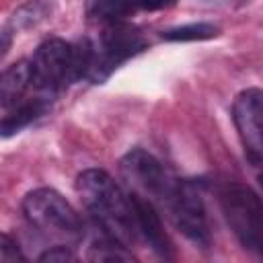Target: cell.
<instances>
[{"mask_svg":"<svg viewBox=\"0 0 263 263\" xmlns=\"http://www.w3.org/2000/svg\"><path fill=\"white\" fill-rule=\"evenodd\" d=\"M160 205L168 212L173 224L193 242L208 247L210 245V226L203 208V199L193 183L175 179L160 199Z\"/></svg>","mask_w":263,"mask_h":263,"instance_id":"8992f818","label":"cell"},{"mask_svg":"<svg viewBox=\"0 0 263 263\" xmlns=\"http://www.w3.org/2000/svg\"><path fill=\"white\" fill-rule=\"evenodd\" d=\"M29 64L33 86L39 90L55 92L80 78H86L90 66V43L47 39L35 49Z\"/></svg>","mask_w":263,"mask_h":263,"instance_id":"7a4b0ae2","label":"cell"},{"mask_svg":"<svg viewBox=\"0 0 263 263\" xmlns=\"http://www.w3.org/2000/svg\"><path fill=\"white\" fill-rule=\"evenodd\" d=\"M129 197H132V205H134L138 236H142L156 255H160L164 259H171L173 257V247H171L168 236L162 230V222H160V216H158L154 203L150 199H146L144 195L136 193V191H129Z\"/></svg>","mask_w":263,"mask_h":263,"instance_id":"9c48e42d","label":"cell"},{"mask_svg":"<svg viewBox=\"0 0 263 263\" xmlns=\"http://www.w3.org/2000/svg\"><path fill=\"white\" fill-rule=\"evenodd\" d=\"M220 205L224 218L238 242L253 253H261L263 245V208L259 195L240 183H226L220 189Z\"/></svg>","mask_w":263,"mask_h":263,"instance_id":"5b68a950","label":"cell"},{"mask_svg":"<svg viewBox=\"0 0 263 263\" xmlns=\"http://www.w3.org/2000/svg\"><path fill=\"white\" fill-rule=\"evenodd\" d=\"M49 14H51V2H47V0H29L27 4H23L14 10L8 27L12 31L31 29V27H37L39 23H43Z\"/></svg>","mask_w":263,"mask_h":263,"instance_id":"4fadbf2b","label":"cell"},{"mask_svg":"<svg viewBox=\"0 0 263 263\" xmlns=\"http://www.w3.org/2000/svg\"><path fill=\"white\" fill-rule=\"evenodd\" d=\"M23 214L33 228L51 238L74 242L82 236L80 216L53 189L41 187L27 193L23 199Z\"/></svg>","mask_w":263,"mask_h":263,"instance_id":"3957f363","label":"cell"},{"mask_svg":"<svg viewBox=\"0 0 263 263\" xmlns=\"http://www.w3.org/2000/svg\"><path fill=\"white\" fill-rule=\"evenodd\" d=\"M88 43H90V66L86 78L92 82H103L105 78H109L113 70H117L123 62H127L148 45L140 29L125 21L105 25L99 37Z\"/></svg>","mask_w":263,"mask_h":263,"instance_id":"277c9868","label":"cell"},{"mask_svg":"<svg viewBox=\"0 0 263 263\" xmlns=\"http://www.w3.org/2000/svg\"><path fill=\"white\" fill-rule=\"evenodd\" d=\"M33 86L31 64L21 60L0 72V107L12 109L14 105L23 103L27 90Z\"/></svg>","mask_w":263,"mask_h":263,"instance_id":"30bf717a","label":"cell"},{"mask_svg":"<svg viewBox=\"0 0 263 263\" xmlns=\"http://www.w3.org/2000/svg\"><path fill=\"white\" fill-rule=\"evenodd\" d=\"M138 10L136 0H86L84 12L90 21L109 25V23H121L127 16H132Z\"/></svg>","mask_w":263,"mask_h":263,"instance_id":"7c38bea8","label":"cell"},{"mask_svg":"<svg viewBox=\"0 0 263 263\" xmlns=\"http://www.w3.org/2000/svg\"><path fill=\"white\" fill-rule=\"evenodd\" d=\"M0 261H25L18 242L4 232H0Z\"/></svg>","mask_w":263,"mask_h":263,"instance_id":"2e32d148","label":"cell"},{"mask_svg":"<svg viewBox=\"0 0 263 263\" xmlns=\"http://www.w3.org/2000/svg\"><path fill=\"white\" fill-rule=\"evenodd\" d=\"M175 0H136V6L138 10H158V8H166L171 6Z\"/></svg>","mask_w":263,"mask_h":263,"instance_id":"ac0fdd59","label":"cell"},{"mask_svg":"<svg viewBox=\"0 0 263 263\" xmlns=\"http://www.w3.org/2000/svg\"><path fill=\"white\" fill-rule=\"evenodd\" d=\"M12 35H14V31H12L10 27L0 29V60L8 53V49H10V45H12Z\"/></svg>","mask_w":263,"mask_h":263,"instance_id":"d6986e66","label":"cell"},{"mask_svg":"<svg viewBox=\"0 0 263 263\" xmlns=\"http://www.w3.org/2000/svg\"><path fill=\"white\" fill-rule=\"evenodd\" d=\"M74 259H76L74 253L64 245H55V247H51V249H47L45 253L39 255V261H49V263H53V261L66 263V261H74Z\"/></svg>","mask_w":263,"mask_h":263,"instance_id":"e0dca14e","label":"cell"},{"mask_svg":"<svg viewBox=\"0 0 263 263\" xmlns=\"http://www.w3.org/2000/svg\"><path fill=\"white\" fill-rule=\"evenodd\" d=\"M49 109V103L45 99H33L27 103H18L12 107V111L0 119V136L8 138L18 134L21 129H25L29 123H33L35 119H39L41 115H45Z\"/></svg>","mask_w":263,"mask_h":263,"instance_id":"8fae6325","label":"cell"},{"mask_svg":"<svg viewBox=\"0 0 263 263\" xmlns=\"http://www.w3.org/2000/svg\"><path fill=\"white\" fill-rule=\"evenodd\" d=\"M121 173H123L125 181L134 187V191L144 195L152 203L154 201L160 203V199L168 191L171 183L175 181V177L152 154H148L142 148H136L123 156Z\"/></svg>","mask_w":263,"mask_h":263,"instance_id":"52a82bcc","label":"cell"},{"mask_svg":"<svg viewBox=\"0 0 263 263\" xmlns=\"http://www.w3.org/2000/svg\"><path fill=\"white\" fill-rule=\"evenodd\" d=\"M86 257L90 261H134V255L127 251V247L107 234L92 242Z\"/></svg>","mask_w":263,"mask_h":263,"instance_id":"9a60e30c","label":"cell"},{"mask_svg":"<svg viewBox=\"0 0 263 263\" xmlns=\"http://www.w3.org/2000/svg\"><path fill=\"white\" fill-rule=\"evenodd\" d=\"M261 115H263V92L259 88H247L234 99L232 119L242 140L247 158L255 166L261 164V156H263Z\"/></svg>","mask_w":263,"mask_h":263,"instance_id":"ba28073f","label":"cell"},{"mask_svg":"<svg viewBox=\"0 0 263 263\" xmlns=\"http://www.w3.org/2000/svg\"><path fill=\"white\" fill-rule=\"evenodd\" d=\"M76 191L103 232L125 247L138 238V226L129 193H125L101 168L82 171L76 177Z\"/></svg>","mask_w":263,"mask_h":263,"instance_id":"6da1fadb","label":"cell"},{"mask_svg":"<svg viewBox=\"0 0 263 263\" xmlns=\"http://www.w3.org/2000/svg\"><path fill=\"white\" fill-rule=\"evenodd\" d=\"M218 35H220V29L212 23H189V25L162 31V37L166 41H201V39H212Z\"/></svg>","mask_w":263,"mask_h":263,"instance_id":"5bb4252c","label":"cell"}]
</instances>
